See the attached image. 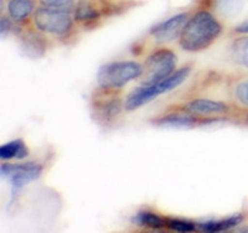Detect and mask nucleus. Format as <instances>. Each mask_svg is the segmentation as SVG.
I'll list each match as a JSON object with an SVG mask.
<instances>
[{
  "label": "nucleus",
  "mask_w": 248,
  "mask_h": 233,
  "mask_svg": "<svg viewBox=\"0 0 248 233\" xmlns=\"http://www.w3.org/2000/svg\"><path fill=\"white\" fill-rule=\"evenodd\" d=\"M132 221L137 226L152 228V230H159L165 226V219H163L159 215L154 214L152 211H140L133 217Z\"/></svg>",
  "instance_id": "obj_13"
},
{
  "label": "nucleus",
  "mask_w": 248,
  "mask_h": 233,
  "mask_svg": "<svg viewBox=\"0 0 248 233\" xmlns=\"http://www.w3.org/2000/svg\"><path fill=\"white\" fill-rule=\"evenodd\" d=\"M237 32H248V21H245L236 28Z\"/></svg>",
  "instance_id": "obj_22"
},
{
  "label": "nucleus",
  "mask_w": 248,
  "mask_h": 233,
  "mask_svg": "<svg viewBox=\"0 0 248 233\" xmlns=\"http://www.w3.org/2000/svg\"><path fill=\"white\" fill-rule=\"evenodd\" d=\"M23 47L26 54L32 57L43 56L46 50L45 41L34 32H29V34L24 35Z\"/></svg>",
  "instance_id": "obj_14"
},
{
  "label": "nucleus",
  "mask_w": 248,
  "mask_h": 233,
  "mask_svg": "<svg viewBox=\"0 0 248 233\" xmlns=\"http://www.w3.org/2000/svg\"><path fill=\"white\" fill-rule=\"evenodd\" d=\"M187 20H189L187 19V13H181V14L175 15V16H171L163 23L155 25L150 32L159 44L170 42L180 36Z\"/></svg>",
  "instance_id": "obj_7"
},
{
  "label": "nucleus",
  "mask_w": 248,
  "mask_h": 233,
  "mask_svg": "<svg viewBox=\"0 0 248 233\" xmlns=\"http://www.w3.org/2000/svg\"><path fill=\"white\" fill-rule=\"evenodd\" d=\"M189 75L190 67H184L176 71V72H174L171 76L163 79V81L152 84H143L141 87L136 88V90L130 93L124 106H125V108L128 110L137 109V108L141 107V106L150 102L152 99L156 98L161 93L170 92L174 88L179 87L189 77Z\"/></svg>",
  "instance_id": "obj_2"
},
{
  "label": "nucleus",
  "mask_w": 248,
  "mask_h": 233,
  "mask_svg": "<svg viewBox=\"0 0 248 233\" xmlns=\"http://www.w3.org/2000/svg\"><path fill=\"white\" fill-rule=\"evenodd\" d=\"M34 23L39 30L47 34L65 35L72 26V17L70 10L60 8L43 6L36 10Z\"/></svg>",
  "instance_id": "obj_4"
},
{
  "label": "nucleus",
  "mask_w": 248,
  "mask_h": 233,
  "mask_svg": "<svg viewBox=\"0 0 248 233\" xmlns=\"http://www.w3.org/2000/svg\"><path fill=\"white\" fill-rule=\"evenodd\" d=\"M232 57L237 63L248 68V36L240 37L232 44Z\"/></svg>",
  "instance_id": "obj_15"
},
{
  "label": "nucleus",
  "mask_w": 248,
  "mask_h": 233,
  "mask_svg": "<svg viewBox=\"0 0 248 233\" xmlns=\"http://www.w3.org/2000/svg\"><path fill=\"white\" fill-rule=\"evenodd\" d=\"M29 150L25 143L21 139L9 141L0 148V157L3 160H10V159H24L28 156Z\"/></svg>",
  "instance_id": "obj_11"
},
{
  "label": "nucleus",
  "mask_w": 248,
  "mask_h": 233,
  "mask_svg": "<svg viewBox=\"0 0 248 233\" xmlns=\"http://www.w3.org/2000/svg\"><path fill=\"white\" fill-rule=\"evenodd\" d=\"M243 221L242 215H233L227 218L222 219H210L205 221L199 225V227L205 232H223V231H229L231 228L236 227Z\"/></svg>",
  "instance_id": "obj_10"
},
{
  "label": "nucleus",
  "mask_w": 248,
  "mask_h": 233,
  "mask_svg": "<svg viewBox=\"0 0 248 233\" xmlns=\"http://www.w3.org/2000/svg\"><path fill=\"white\" fill-rule=\"evenodd\" d=\"M40 3L45 6H50V8H60L71 10L72 6H74L75 0H40Z\"/></svg>",
  "instance_id": "obj_19"
},
{
  "label": "nucleus",
  "mask_w": 248,
  "mask_h": 233,
  "mask_svg": "<svg viewBox=\"0 0 248 233\" xmlns=\"http://www.w3.org/2000/svg\"><path fill=\"white\" fill-rule=\"evenodd\" d=\"M245 0H217V10L225 16H234L243 8Z\"/></svg>",
  "instance_id": "obj_17"
},
{
  "label": "nucleus",
  "mask_w": 248,
  "mask_h": 233,
  "mask_svg": "<svg viewBox=\"0 0 248 233\" xmlns=\"http://www.w3.org/2000/svg\"><path fill=\"white\" fill-rule=\"evenodd\" d=\"M185 109L192 115H218L225 114L229 108L222 102L211 101V99H195L186 104Z\"/></svg>",
  "instance_id": "obj_8"
},
{
  "label": "nucleus",
  "mask_w": 248,
  "mask_h": 233,
  "mask_svg": "<svg viewBox=\"0 0 248 233\" xmlns=\"http://www.w3.org/2000/svg\"><path fill=\"white\" fill-rule=\"evenodd\" d=\"M165 226L169 227L170 230L176 231V232H194L196 226L195 223L190 221H186V219H180V218H167L165 219Z\"/></svg>",
  "instance_id": "obj_18"
},
{
  "label": "nucleus",
  "mask_w": 248,
  "mask_h": 233,
  "mask_svg": "<svg viewBox=\"0 0 248 233\" xmlns=\"http://www.w3.org/2000/svg\"><path fill=\"white\" fill-rule=\"evenodd\" d=\"M143 75V67L133 61H117L103 65L97 73L102 88H121Z\"/></svg>",
  "instance_id": "obj_3"
},
{
  "label": "nucleus",
  "mask_w": 248,
  "mask_h": 233,
  "mask_svg": "<svg viewBox=\"0 0 248 233\" xmlns=\"http://www.w3.org/2000/svg\"><path fill=\"white\" fill-rule=\"evenodd\" d=\"M12 29V23L9 21L8 19H1V35L3 36H5V35H8L9 30Z\"/></svg>",
  "instance_id": "obj_21"
},
{
  "label": "nucleus",
  "mask_w": 248,
  "mask_h": 233,
  "mask_svg": "<svg viewBox=\"0 0 248 233\" xmlns=\"http://www.w3.org/2000/svg\"><path fill=\"white\" fill-rule=\"evenodd\" d=\"M0 171L12 186V196L14 197L24 186L39 179L43 166L35 163L3 164Z\"/></svg>",
  "instance_id": "obj_6"
},
{
  "label": "nucleus",
  "mask_w": 248,
  "mask_h": 233,
  "mask_svg": "<svg viewBox=\"0 0 248 233\" xmlns=\"http://www.w3.org/2000/svg\"><path fill=\"white\" fill-rule=\"evenodd\" d=\"M176 55L170 50H158L145 62V78L143 84H152L168 78L174 73Z\"/></svg>",
  "instance_id": "obj_5"
},
{
  "label": "nucleus",
  "mask_w": 248,
  "mask_h": 233,
  "mask_svg": "<svg viewBox=\"0 0 248 233\" xmlns=\"http://www.w3.org/2000/svg\"><path fill=\"white\" fill-rule=\"evenodd\" d=\"M34 10L32 0H10L8 4V12L13 20L23 21Z\"/></svg>",
  "instance_id": "obj_12"
},
{
  "label": "nucleus",
  "mask_w": 248,
  "mask_h": 233,
  "mask_svg": "<svg viewBox=\"0 0 248 233\" xmlns=\"http://www.w3.org/2000/svg\"><path fill=\"white\" fill-rule=\"evenodd\" d=\"M99 17V13L93 5L86 0H82L77 4L76 10H75V19L77 21H92V20Z\"/></svg>",
  "instance_id": "obj_16"
},
{
  "label": "nucleus",
  "mask_w": 248,
  "mask_h": 233,
  "mask_svg": "<svg viewBox=\"0 0 248 233\" xmlns=\"http://www.w3.org/2000/svg\"><path fill=\"white\" fill-rule=\"evenodd\" d=\"M154 123L164 128H190L201 122L192 114H169L154 121Z\"/></svg>",
  "instance_id": "obj_9"
},
{
  "label": "nucleus",
  "mask_w": 248,
  "mask_h": 233,
  "mask_svg": "<svg viewBox=\"0 0 248 233\" xmlns=\"http://www.w3.org/2000/svg\"><path fill=\"white\" fill-rule=\"evenodd\" d=\"M236 96L241 103L248 106V82L238 84L236 90Z\"/></svg>",
  "instance_id": "obj_20"
},
{
  "label": "nucleus",
  "mask_w": 248,
  "mask_h": 233,
  "mask_svg": "<svg viewBox=\"0 0 248 233\" xmlns=\"http://www.w3.org/2000/svg\"><path fill=\"white\" fill-rule=\"evenodd\" d=\"M220 23L207 12H200L187 20L180 35V46L186 51L205 50L221 34Z\"/></svg>",
  "instance_id": "obj_1"
}]
</instances>
